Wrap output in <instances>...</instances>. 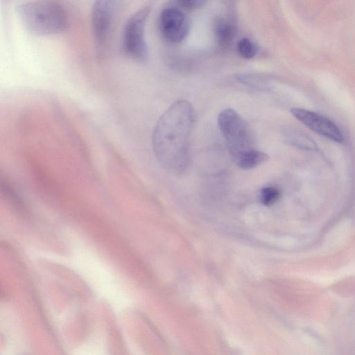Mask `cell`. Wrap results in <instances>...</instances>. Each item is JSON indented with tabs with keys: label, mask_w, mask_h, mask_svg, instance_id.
Masks as SVG:
<instances>
[{
	"label": "cell",
	"mask_w": 355,
	"mask_h": 355,
	"mask_svg": "<svg viewBox=\"0 0 355 355\" xmlns=\"http://www.w3.org/2000/svg\"><path fill=\"white\" fill-rule=\"evenodd\" d=\"M280 197L279 190L275 187H266L261 190L260 200L266 206L275 203Z\"/></svg>",
	"instance_id": "11"
},
{
	"label": "cell",
	"mask_w": 355,
	"mask_h": 355,
	"mask_svg": "<svg viewBox=\"0 0 355 355\" xmlns=\"http://www.w3.org/2000/svg\"><path fill=\"white\" fill-rule=\"evenodd\" d=\"M291 114L313 132L336 142H343V135L339 128L329 119L302 108H293Z\"/></svg>",
	"instance_id": "6"
},
{
	"label": "cell",
	"mask_w": 355,
	"mask_h": 355,
	"mask_svg": "<svg viewBox=\"0 0 355 355\" xmlns=\"http://www.w3.org/2000/svg\"><path fill=\"white\" fill-rule=\"evenodd\" d=\"M150 12L148 6L143 7L127 20L122 34L121 48L128 58L138 62L145 61L148 49L145 37L146 21Z\"/></svg>",
	"instance_id": "4"
},
{
	"label": "cell",
	"mask_w": 355,
	"mask_h": 355,
	"mask_svg": "<svg viewBox=\"0 0 355 355\" xmlns=\"http://www.w3.org/2000/svg\"><path fill=\"white\" fill-rule=\"evenodd\" d=\"M286 141L296 148L304 150H315V142L306 135L294 129L288 130L285 134Z\"/></svg>",
	"instance_id": "10"
},
{
	"label": "cell",
	"mask_w": 355,
	"mask_h": 355,
	"mask_svg": "<svg viewBox=\"0 0 355 355\" xmlns=\"http://www.w3.org/2000/svg\"><path fill=\"white\" fill-rule=\"evenodd\" d=\"M16 12L22 26L34 35H59L69 26L66 10L55 0L26 1L17 6Z\"/></svg>",
	"instance_id": "2"
},
{
	"label": "cell",
	"mask_w": 355,
	"mask_h": 355,
	"mask_svg": "<svg viewBox=\"0 0 355 355\" xmlns=\"http://www.w3.org/2000/svg\"><path fill=\"white\" fill-rule=\"evenodd\" d=\"M196 113L186 100L173 103L159 119L152 137L155 155L159 164L172 173L186 171L190 161V137Z\"/></svg>",
	"instance_id": "1"
},
{
	"label": "cell",
	"mask_w": 355,
	"mask_h": 355,
	"mask_svg": "<svg viewBox=\"0 0 355 355\" xmlns=\"http://www.w3.org/2000/svg\"><path fill=\"white\" fill-rule=\"evenodd\" d=\"M207 0H179L180 4L189 10L198 9L202 6Z\"/></svg>",
	"instance_id": "13"
},
{
	"label": "cell",
	"mask_w": 355,
	"mask_h": 355,
	"mask_svg": "<svg viewBox=\"0 0 355 355\" xmlns=\"http://www.w3.org/2000/svg\"><path fill=\"white\" fill-rule=\"evenodd\" d=\"M268 159L266 153L253 148L241 154L234 162L240 168L250 170L264 163Z\"/></svg>",
	"instance_id": "9"
},
{
	"label": "cell",
	"mask_w": 355,
	"mask_h": 355,
	"mask_svg": "<svg viewBox=\"0 0 355 355\" xmlns=\"http://www.w3.org/2000/svg\"><path fill=\"white\" fill-rule=\"evenodd\" d=\"M240 55L245 59L253 58L257 53L256 44L248 38L241 39L237 46Z\"/></svg>",
	"instance_id": "12"
},
{
	"label": "cell",
	"mask_w": 355,
	"mask_h": 355,
	"mask_svg": "<svg viewBox=\"0 0 355 355\" xmlns=\"http://www.w3.org/2000/svg\"><path fill=\"white\" fill-rule=\"evenodd\" d=\"M159 28L166 40L178 43L186 37L189 24L186 16L180 10L168 8L163 10L160 15Z\"/></svg>",
	"instance_id": "7"
},
{
	"label": "cell",
	"mask_w": 355,
	"mask_h": 355,
	"mask_svg": "<svg viewBox=\"0 0 355 355\" xmlns=\"http://www.w3.org/2000/svg\"><path fill=\"white\" fill-rule=\"evenodd\" d=\"M218 125L234 161L243 153L254 148L252 130L234 110L221 111L218 116Z\"/></svg>",
	"instance_id": "3"
},
{
	"label": "cell",
	"mask_w": 355,
	"mask_h": 355,
	"mask_svg": "<svg viewBox=\"0 0 355 355\" xmlns=\"http://www.w3.org/2000/svg\"><path fill=\"white\" fill-rule=\"evenodd\" d=\"M121 0H95L91 12V26L96 51L103 52L114 27Z\"/></svg>",
	"instance_id": "5"
},
{
	"label": "cell",
	"mask_w": 355,
	"mask_h": 355,
	"mask_svg": "<svg viewBox=\"0 0 355 355\" xmlns=\"http://www.w3.org/2000/svg\"><path fill=\"white\" fill-rule=\"evenodd\" d=\"M214 31L218 46L223 49H227L235 36L234 24L228 19L219 18L215 23Z\"/></svg>",
	"instance_id": "8"
}]
</instances>
